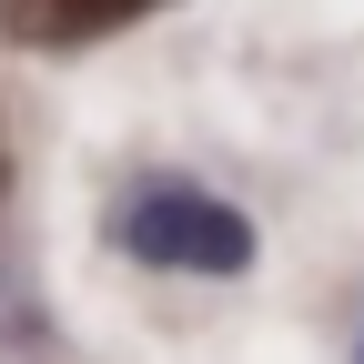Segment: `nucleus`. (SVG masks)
<instances>
[{"mask_svg":"<svg viewBox=\"0 0 364 364\" xmlns=\"http://www.w3.org/2000/svg\"><path fill=\"white\" fill-rule=\"evenodd\" d=\"M112 243L132 263H162V273H253L263 233H253V213H233L223 193H203V182H142L122 213H112Z\"/></svg>","mask_w":364,"mask_h":364,"instance_id":"obj_1","label":"nucleus"},{"mask_svg":"<svg viewBox=\"0 0 364 364\" xmlns=\"http://www.w3.org/2000/svg\"><path fill=\"white\" fill-rule=\"evenodd\" d=\"M162 11V0H0V21H11L21 41H102L122 21Z\"/></svg>","mask_w":364,"mask_h":364,"instance_id":"obj_2","label":"nucleus"},{"mask_svg":"<svg viewBox=\"0 0 364 364\" xmlns=\"http://www.w3.org/2000/svg\"><path fill=\"white\" fill-rule=\"evenodd\" d=\"M354 364H364V344H354Z\"/></svg>","mask_w":364,"mask_h":364,"instance_id":"obj_3","label":"nucleus"}]
</instances>
